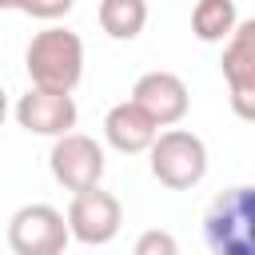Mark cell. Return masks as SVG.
<instances>
[{
    "instance_id": "obj_1",
    "label": "cell",
    "mask_w": 255,
    "mask_h": 255,
    "mask_svg": "<svg viewBox=\"0 0 255 255\" xmlns=\"http://www.w3.org/2000/svg\"><path fill=\"white\" fill-rule=\"evenodd\" d=\"M24 68L32 88H48V92H72L84 76V40L60 24H48L44 32H36L28 40L24 52Z\"/></svg>"
},
{
    "instance_id": "obj_2",
    "label": "cell",
    "mask_w": 255,
    "mask_h": 255,
    "mask_svg": "<svg viewBox=\"0 0 255 255\" xmlns=\"http://www.w3.org/2000/svg\"><path fill=\"white\" fill-rule=\"evenodd\" d=\"M203 239L211 255H255V183H235L211 199Z\"/></svg>"
},
{
    "instance_id": "obj_3",
    "label": "cell",
    "mask_w": 255,
    "mask_h": 255,
    "mask_svg": "<svg viewBox=\"0 0 255 255\" xmlns=\"http://www.w3.org/2000/svg\"><path fill=\"white\" fill-rule=\"evenodd\" d=\"M147 155H151V175L167 191H191L207 175V143L187 128L159 131L155 143L147 147Z\"/></svg>"
},
{
    "instance_id": "obj_4",
    "label": "cell",
    "mask_w": 255,
    "mask_h": 255,
    "mask_svg": "<svg viewBox=\"0 0 255 255\" xmlns=\"http://www.w3.org/2000/svg\"><path fill=\"white\" fill-rule=\"evenodd\" d=\"M68 243H72L68 219L52 203H24L8 219V247H12V255H64Z\"/></svg>"
},
{
    "instance_id": "obj_5",
    "label": "cell",
    "mask_w": 255,
    "mask_h": 255,
    "mask_svg": "<svg viewBox=\"0 0 255 255\" xmlns=\"http://www.w3.org/2000/svg\"><path fill=\"white\" fill-rule=\"evenodd\" d=\"M223 80H227V100L231 112L247 124H255V16L239 20L235 32L223 44Z\"/></svg>"
},
{
    "instance_id": "obj_6",
    "label": "cell",
    "mask_w": 255,
    "mask_h": 255,
    "mask_svg": "<svg viewBox=\"0 0 255 255\" xmlns=\"http://www.w3.org/2000/svg\"><path fill=\"white\" fill-rule=\"evenodd\" d=\"M48 167H52L56 183L68 187V191L76 195V191L100 187L108 159H104V147H100L92 135H84V131H68V135H60V139L52 143Z\"/></svg>"
},
{
    "instance_id": "obj_7",
    "label": "cell",
    "mask_w": 255,
    "mask_h": 255,
    "mask_svg": "<svg viewBox=\"0 0 255 255\" xmlns=\"http://www.w3.org/2000/svg\"><path fill=\"white\" fill-rule=\"evenodd\" d=\"M68 231L72 239L88 243V247H104L120 235L124 227V207L112 191L104 187H88V191H76L72 203H68Z\"/></svg>"
},
{
    "instance_id": "obj_8",
    "label": "cell",
    "mask_w": 255,
    "mask_h": 255,
    "mask_svg": "<svg viewBox=\"0 0 255 255\" xmlns=\"http://www.w3.org/2000/svg\"><path fill=\"white\" fill-rule=\"evenodd\" d=\"M131 104H135L155 128H175V124L187 116V108H191V92H187V84H183L175 72L155 68V72H143V76L135 80Z\"/></svg>"
},
{
    "instance_id": "obj_9",
    "label": "cell",
    "mask_w": 255,
    "mask_h": 255,
    "mask_svg": "<svg viewBox=\"0 0 255 255\" xmlns=\"http://www.w3.org/2000/svg\"><path fill=\"white\" fill-rule=\"evenodd\" d=\"M12 116L28 135H52V139L68 135L76 128V120H80L72 92H48V88H28L16 100Z\"/></svg>"
},
{
    "instance_id": "obj_10",
    "label": "cell",
    "mask_w": 255,
    "mask_h": 255,
    "mask_svg": "<svg viewBox=\"0 0 255 255\" xmlns=\"http://www.w3.org/2000/svg\"><path fill=\"white\" fill-rule=\"evenodd\" d=\"M155 135H159V128H155L131 100L116 104V108L104 116V139H108L116 151H124V155H139V151H147V147L155 143Z\"/></svg>"
},
{
    "instance_id": "obj_11",
    "label": "cell",
    "mask_w": 255,
    "mask_h": 255,
    "mask_svg": "<svg viewBox=\"0 0 255 255\" xmlns=\"http://www.w3.org/2000/svg\"><path fill=\"white\" fill-rule=\"evenodd\" d=\"M235 24H239L235 0H195L191 8V36L203 44H227Z\"/></svg>"
},
{
    "instance_id": "obj_12",
    "label": "cell",
    "mask_w": 255,
    "mask_h": 255,
    "mask_svg": "<svg viewBox=\"0 0 255 255\" xmlns=\"http://www.w3.org/2000/svg\"><path fill=\"white\" fill-rule=\"evenodd\" d=\"M147 24V0H100V28L112 40H135Z\"/></svg>"
},
{
    "instance_id": "obj_13",
    "label": "cell",
    "mask_w": 255,
    "mask_h": 255,
    "mask_svg": "<svg viewBox=\"0 0 255 255\" xmlns=\"http://www.w3.org/2000/svg\"><path fill=\"white\" fill-rule=\"evenodd\" d=\"M131 255H179V243H175V235H171V231L151 227V231H143V235L135 239Z\"/></svg>"
},
{
    "instance_id": "obj_14",
    "label": "cell",
    "mask_w": 255,
    "mask_h": 255,
    "mask_svg": "<svg viewBox=\"0 0 255 255\" xmlns=\"http://www.w3.org/2000/svg\"><path fill=\"white\" fill-rule=\"evenodd\" d=\"M76 8V0H20V12L24 16H32V20H60V16H68Z\"/></svg>"
},
{
    "instance_id": "obj_15",
    "label": "cell",
    "mask_w": 255,
    "mask_h": 255,
    "mask_svg": "<svg viewBox=\"0 0 255 255\" xmlns=\"http://www.w3.org/2000/svg\"><path fill=\"white\" fill-rule=\"evenodd\" d=\"M0 12H20V0H0Z\"/></svg>"
},
{
    "instance_id": "obj_16",
    "label": "cell",
    "mask_w": 255,
    "mask_h": 255,
    "mask_svg": "<svg viewBox=\"0 0 255 255\" xmlns=\"http://www.w3.org/2000/svg\"><path fill=\"white\" fill-rule=\"evenodd\" d=\"M4 116H8V92L0 88V124H4Z\"/></svg>"
}]
</instances>
